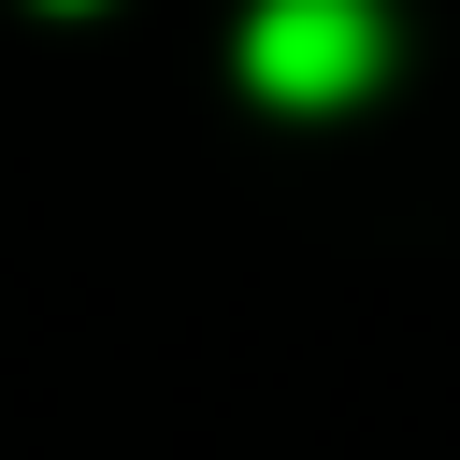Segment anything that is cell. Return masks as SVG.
<instances>
[{
	"mask_svg": "<svg viewBox=\"0 0 460 460\" xmlns=\"http://www.w3.org/2000/svg\"><path fill=\"white\" fill-rule=\"evenodd\" d=\"M374 72H388V14H374V0H259V14H244V86L288 101V115L359 101Z\"/></svg>",
	"mask_w": 460,
	"mask_h": 460,
	"instance_id": "cell-1",
	"label": "cell"
}]
</instances>
